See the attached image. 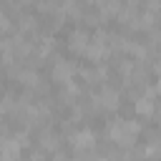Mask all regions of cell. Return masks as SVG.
Returning <instances> with one entry per match:
<instances>
[{"label": "cell", "instance_id": "cell-3", "mask_svg": "<svg viewBox=\"0 0 161 161\" xmlns=\"http://www.w3.org/2000/svg\"><path fill=\"white\" fill-rule=\"evenodd\" d=\"M93 103H96V108H101V111H116V108L121 106V93H118L116 88H111V86H103V88L93 96Z\"/></svg>", "mask_w": 161, "mask_h": 161}, {"label": "cell", "instance_id": "cell-2", "mask_svg": "<svg viewBox=\"0 0 161 161\" xmlns=\"http://www.w3.org/2000/svg\"><path fill=\"white\" fill-rule=\"evenodd\" d=\"M108 53H111L108 33L98 30V33L91 38V45H88V50H86L83 55H88V60H93V63H101V60H106V58H108Z\"/></svg>", "mask_w": 161, "mask_h": 161}, {"label": "cell", "instance_id": "cell-5", "mask_svg": "<svg viewBox=\"0 0 161 161\" xmlns=\"http://www.w3.org/2000/svg\"><path fill=\"white\" fill-rule=\"evenodd\" d=\"M78 73V68L70 63V60H63V58H58L55 60V65H53V80L55 83H70L73 80V75Z\"/></svg>", "mask_w": 161, "mask_h": 161}, {"label": "cell", "instance_id": "cell-15", "mask_svg": "<svg viewBox=\"0 0 161 161\" xmlns=\"http://www.w3.org/2000/svg\"><path fill=\"white\" fill-rule=\"evenodd\" d=\"M151 91H153V93H161V75H158V78H156V86H153V88H151Z\"/></svg>", "mask_w": 161, "mask_h": 161}, {"label": "cell", "instance_id": "cell-13", "mask_svg": "<svg viewBox=\"0 0 161 161\" xmlns=\"http://www.w3.org/2000/svg\"><path fill=\"white\" fill-rule=\"evenodd\" d=\"M146 10H151V13H161V0H146Z\"/></svg>", "mask_w": 161, "mask_h": 161}, {"label": "cell", "instance_id": "cell-12", "mask_svg": "<svg viewBox=\"0 0 161 161\" xmlns=\"http://www.w3.org/2000/svg\"><path fill=\"white\" fill-rule=\"evenodd\" d=\"M20 30H35V18L33 15H23L20 18Z\"/></svg>", "mask_w": 161, "mask_h": 161}, {"label": "cell", "instance_id": "cell-4", "mask_svg": "<svg viewBox=\"0 0 161 161\" xmlns=\"http://www.w3.org/2000/svg\"><path fill=\"white\" fill-rule=\"evenodd\" d=\"M70 146L75 148V156H80V153H86L88 148H93V146H96V133H93V131H88V128L75 131V133L70 136Z\"/></svg>", "mask_w": 161, "mask_h": 161}, {"label": "cell", "instance_id": "cell-1", "mask_svg": "<svg viewBox=\"0 0 161 161\" xmlns=\"http://www.w3.org/2000/svg\"><path fill=\"white\" fill-rule=\"evenodd\" d=\"M141 133V123L138 121H123V118H116L111 126H108V138L118 146H133L136 138Z\"/></svg>", "mask_w": 161, "mask_h": 161}, {"label": "cell", "instance_id": "cell-10", "mask_svg": "<svg viewBox=\"0 0 161 161\" xmlns=\"http://www.w3.org/2000/svg\"><path fill=\"white\" fill-rule=\"evenodd\" d=\"M38 141H40V146H43V148H55V146H58V136H55L53 131H43Z\"/></svg>", "mask_w": 161, "mask_h": 161}, {"label": "cell", "instance_id": "cell-9", "mask_svg": "<svg viewBox=\"0 0 161 161\" xmlns=\"http://www.w3.org/2000/svg\"><path fill=\"white\" fill-rule=\"evenodd\" d=\"M78 98H80V86H75L73 80H70V83H63V91H60V101H63V103H68V106H73Z\"/></svg>", "mask_w": 161, "mask_h": 161}, {"label": "cell", "instance_id": "cell-14", "mask_svg": "<svg viewBox=\"0 0 161 161\" xmlns=\"http://www.w3.org/2000/svg\"><path fill=\"white\" fill-rule=\"evenodd\" d=\"M8 28H10V20L5 18V13H0V35H3V33H5Z\"/></svg>", "mask_w": 161, "mask_h": 161}, {"label": "cell", "instance_id": "cell-8", "mask_svg": "<svg viewBox=\"0 0 161 161\" xmlns=\"http://www.w3.org/2000/svg\"><path fill=\"white\" fill-rule=\"evenodd\" d=\"M23 143L18 138H0V156L3 158H18Z\"/></svg>", "mask_w": 161, "mask_h": 161}, {"label": "cell", "instance_id": "cell-6", "mask_svg": "<svg viewBox=\"0 0 161 161\" xmlns=\"http://www.w3.org/2000/svg\"><path fill=\"white\" fill-rule=\"evenodd\" d=\"M88 45H91V35H88L83 28H75V30L68 35V48H70L73 53H86Z\"/></svg>", "mask_w": 161, "mask_h": 161}, {"label": "cell", "instance_id": "cell-7", "mask_svg": "<svg viewBox=\"0 0 161 161\" xmlns=\"http://www.w3.org/2000/svg\"><path fill=\"white\" fill-rule=\"evenodd\" d=\"M153 111H156V106H153V91L148 88L146 96L136 98V113L138 116H153Z\"/></svg>", "mask_w": 161, "mask_h": 161}, {"label": "cell", "instance_id": "cell-11", "mask_svg": "<svg viewBox=\"0 0 161 161\" xmlns=\"http://www.w3.org/2000/svg\"><path fill=\"white\" fill-rule=\"evenodd\" d=\"M53 45H55V43H53V38H48V35H45V38H40V43H38V55H40V58H45V55L53 50Z\"/></svg>", "mask_w": 161, "mask_h": 161}]
</instances>
